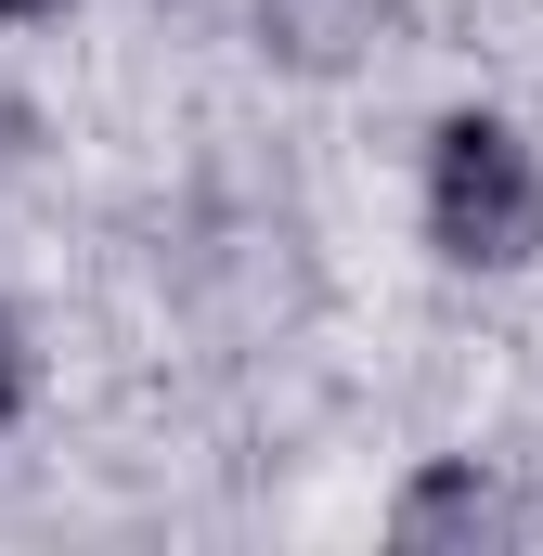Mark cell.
Listing matches in <instances>:
<instances>
[{
	"label": "cell",
	"mask_w": 543,
	"mask_h": 556,
	"mask_svg": "<svg viewBox=\"0 0 543 556\" xmlns=\"http://www.w3.org/2000/svg\"><path fill=\"white\" fill-rule=\"evenodd\" d=\"M427 233L453 273H518L543 247V168L505 117H440L427 142Z\"/></svg>",
	"instance_id": "6da1fadb"
},
{
	"label": "cell",
	"mask_w": 543,
	"mask_h": 556,
	"mask_svg": "<svg viewBox=\"0 0 543 556\" xmlns=\"http://www.w3.org/2000/svg\"><path fill=\"white\" fill-rule=\"evenodd\" d=\"M389 531H402L414 556H427V544H505V531H518V505H505L479 466H440V479H414V492H402V518H389Z\"/></svg>",
	"instance_id": "7a4b0ae2"
},
{
	"label": "cell",
	"mask_w": 543,
	"mask_h": 556,
	"mask_svg": "<svg viewBox=\"0 0 543 556\" xmlns=\"http://www.w3.org/2000/svg\"><path fill=\"white\" fill-rule=\"evenodd\" d=\"M376 26H389V0H260V39L285 65H350Z\"/></svg>",
	"instance_id": "3957f363"
},
{
	"label": "cell",
	"mask_w": 543,
	"mask_h": 556,
	"mask_svg": "<svg viewBox=\"0 0 543 556\" xmlns=\"http://www.w3.org/2000/svg\"><path fill=\"white\" fill-rule=\"evenodd\" d=\"M13 402H26V337H13V311H0V427H13Z\"/></svg>",
	"instance_id": "277c9868"
},
{
	"label": "cell",
	"mask_w": 543,
	"mask_h": 556,
	"mask_svg": "<svg viewBox=\"0 0 543 556\" xmlns=\"http://www.w3.org/2000/svg\"><path fill=\"white\" fill-rule=\"evenodd\" d=\"M0 13H65V0H0Z\"/></svg>",
	"instance_id": "5b68a950"
}]
</instances>
